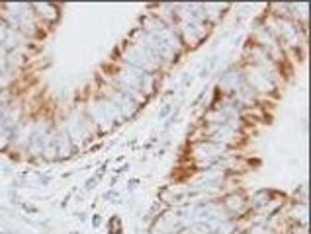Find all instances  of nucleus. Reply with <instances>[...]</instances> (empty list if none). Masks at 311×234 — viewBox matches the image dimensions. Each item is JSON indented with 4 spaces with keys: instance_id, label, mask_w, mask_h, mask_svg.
Returning a JSON list of instances; mask_svg holds the SVG:
<instances>
[{
    "instance_id": "f257e3e1",
    "label": "nucleus",
    "mask_w": 311,
    "mask_h": 234,
    "mask_svg": "<svg viewBox=\"0 0 311 234\" xmlns=\"http://www.w3.org/2000/svg\"><path fill=\"white\" fill-rule=\"evenodd\" d=\"M31 10H33L35 18L41 23H55L61 16V10L55 4H47V2H35L31 4Z\"/></svg>"
},
{
    "instance_id": "7ed1b4c3",
    "label": "nucleus",
    "mask_w": 311,
    "mask_h": 234,
    "mask_svg": "<svg viewBox=\"0 0 311 234\" xmlns=\"http://www.w3.org/2000/svg\"><path fill=\"white\" fill-rule=\"evenodd\" d=\"M92 223H94V224H100V217H98V215H96V217H94V219H92Z\"/></svg>"
},
{
    "instance_id": "f03ea898",
    "label": "nucleus",
    "mask_w": 311,
    "mask_h": 234,
    "mask_svg": "<svg viewBox=\"0 0 311 234\" xmlns=\"http://www.w3.org/2000/svg\"><path fill=\"white\" fill-rule=\"evenodd\" d=\"M168 113H172V103H167V106H163L160 107V111H159V119H164Z\"/></svg>"
}]
</instances>
